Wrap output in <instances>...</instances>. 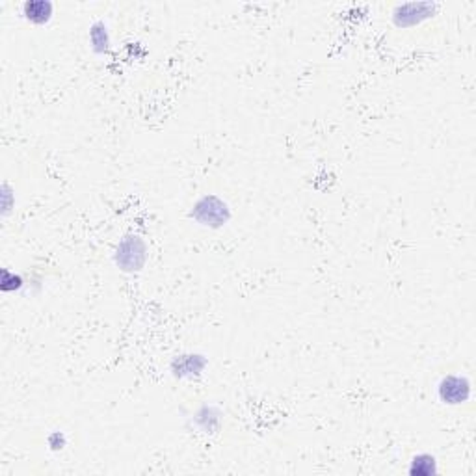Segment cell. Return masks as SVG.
I'll use <instances>...</instances> for the list:
<instances>
[{
	"instance_id": "cell-10",
	"label": "cell",
	"mask_w": 476,
	"mask_h": 476,
	"mask_svg": "<svg viewBox=\"0 0 476 476\" xmlns=\"http://www.w3.org/2000/svg\"><path fill=\"white\" fill-rule=\"evenodd\" d=\"M23 287H25V279L19 274L11 272L8 268L2 270V274H0V288H2V292H15L21 291Z\"/></svg>"
},
{
	"instance_id": "cell-1",
	"label": "cell",
	"mask_w": 476,
	"mask_h": 476,
	"mask_svg": "<svg viewBox=\"0 0 476 476\" xmlns=\"http://www.w3.org/2000/svg\"><path fill=\"white\" fill-rule=\"evenodd\" d=\"M147 261V244L138 234H126L117 244L114 253V263L119 270L126 274H136L146 266Z\"/></svg>"
},
{
	"instance_id": "cell-11",
	"label": "cell",
	"mask_w": 476,
	"mask_h": 476,
	"mask_svg": "<svg viewBox=\"0 0 476 476\" xmlns=\"http://www.w3.org/2000/svg\"><path fill=\"white\" fill-rule=\"evenodd\" d=\"M0 198H2V216H8V214L11 212V209L15 207V200H13V190H11V186L8 185V183H4L2 185V188H0Z\"/></svg>"
},
{
	"instance_id": "cell-9",
	"label": "cell",
	"mask_w": 476,
	"mask_h": 476,
	"mask_svg": "<svg viewBox=\"0 0 476 476\" xmlns=\"http://www.w3.org/2000/svg\"><path fill=\"white\" fill-rule=\"evenodd\" d=\"M438 472V462L430 454H418L411 460L409 465V475L413 476H432Z\"/></svg>"
},
{
	"instance_id": "cell-4",
	"label": "cell",
	"mask_w": 476,
	"mask_h": 476,
	"mask_svg": "<svg viewBox=\"0 0 476 476\" xmlns=\"http://www.w3.org/2000/svg\"><path fill=\"white\" fill-rule=\"evenodd\" d=\"M438 396L443 404L460 406L471 399V382L460 374L443 376L438 384Z\"/></svg>"
},
{
	"instance_id": "cell-3",
	"label": "cell",
	"mask_w": 476,
	"mask_h": 476,
	"mask_svg": "<svg viewBox=\"0 0 476 476\" xmlns=\"http://www.w3.org/2000/svg\"><path fill=\"white\" fill-rule=\"evenodd\" d=\"M439 10L438 2H406L399 4L393 10V23L399 28H409V26L421 25L423 21L430 19Z\"/></svg>"
},
{
	"instance_id": "cell-6",
	"label": "cell",
	"mask_w": 476,
	"mask_h": 476,
	"mask_svg": "<svg viewBox=\"0 0 476 476\" xmlns=\"http://www.w3.org/2000/svg\"><path fill=\"white\" fill-rule=\"evenodd\" d=\"M54 4L50 0H26L23 4V15L32 25H47L53 19Z\"/></svg>"
},
{
	"instance_id": "cell-8",
	"label": "cell",
	"mask_w": 476,
	"mask_h": 476,
	"mask_svg": "<svg viewBox=\"0 0 476 476\" xmlns=\"http://www.w3.org/2000/svg\"><path fill=\"white\" fill-rule=\"evenodd\" d=\"M90 43L95 54H107L110 49V32L104 21H95L90 26Z\"/></svg>"
},
{
	"instance_id": "cell-2",
	"label": "cell",
	"mask_w": 476,
	"mask_h": 476,
	"mask_svg": "<svg viewBox=\"0 0 476 476\" xmlns=\"http://www.w3.org/2000/svg\"><path fill=\"white\" fill-rule=\"evenodd\" d=\"M190 216H192L198 224L203 225V227L220 229L224 227L229 220H231V209H229V205L225 203L222 198L207 194L195 201Z\"/></svg>"
},
{
	"instance_id": "cell-7",
	"label": "cell",
	"mask_w": 476,
	"mask_h": 476,
	"mask_svg": "<svg viewBox=\"0 0 476 476\" xmlns=\"http://www.w3.org/2000/svg\"><path fill=\"white\" fill-rule=\"evenodd\" d=\"M194 423L195 426H200L203 432L212 433L216 432L220 428V423H222V411H220L216 406H201L198 409V413L194 415Z\"/></svg>"
},
{
	"instance_id": "cell-5",
	"label": "cell",
	"mask_w": 476,
	"mask_h": 476,
	"mask_svg": "<svg viewBox=\"0 0 476 476\" xmlns=\"http://www.w3.org/2000/svg\"><path fill=\"white\" fill-rule=\"evenodd\" d=\"M207 357L201 354H180L171 361V374L179 379L195 378L203 374Z\"/></svg>"
},
{
	"instance_id": "cell-12",
	"label": "cell",
	"mask_w": 476,
	"mask_h": 476,
	"mask_svg": "<svg viewBox=\"0 0 476 476\" xmlns=\"http://www.w3.org/2000/svg\"><path fill=\"white\" fill-rule=\"evenodd\" d=\"M47 443H49L50 450H62L67 445V438H65L63 432H53L49 436V439H47Z\"/></svg>"
}]
</instances>
